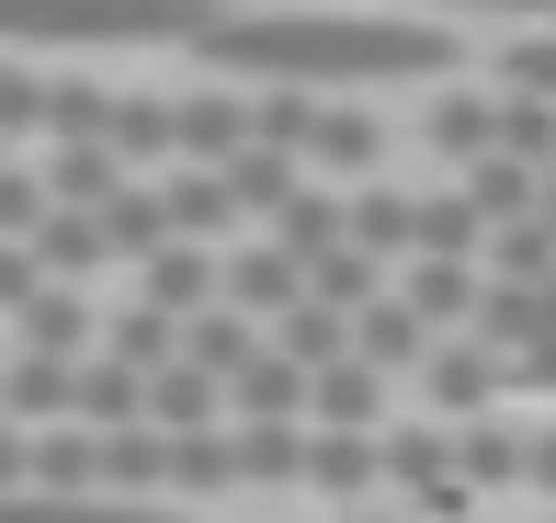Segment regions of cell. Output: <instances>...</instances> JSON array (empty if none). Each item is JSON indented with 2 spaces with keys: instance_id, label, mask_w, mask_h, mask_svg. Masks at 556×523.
<instances>
[{
  "instance_id": "cell-1",
  "label": "cell",
  "mask_w": 556,
  "mask_h": 523,
  "mask_svg": "<svg viewBox=\"0 0 556 523\" xmlns=\"http://www.w3.org/2000/svg\"><path fill=\"white\" fill-rule=\"evenodd\" d=\"M193 58L227 80H295V91H387V80H443L454 23L409 12H216Z\"/></svg>"
},
{
  "instance_id": "cell-2",
  "label": "cell",
  "mask_w": 556,
  "mask_h": 523,
  "mask_svg": "<svg viewBox=\"0 0 556 523\" xmlns=\"http://www.w3.org/2000/svg\"><path fill=\"white\" fill-rule=\"evenodd\" d=\"M216 0H0L12 46H193Z\"/></svg>"
},
{
  "instance_id": "cell-3",
  "label": "cell",
  "mask_w": 556,
  "mask_h": 523,
  "mask_svg": "<svg viewBox=\"0 0 556 523\" xmlns=\"http://www.w3.org/2000/svg\"><path fill=\"white\" fill-rule=\"evenodd\" d=\"M420 398H432V421H489L500 410V387H511V353H500V341H443V353L432 364H420V376H409Z\"/></svg>"
},
{
  "instance_id": "cell-4",
  "label": "cell",
  "mask_w": 556,
  "mask_h": 523,
  "mask_svg": "<svg viewBox=\"0 0 556 523\" xmlns=\"http://www.w3.org/2000/svg\"><path fill=\"white\" fill-rule=\"evenodd\" d=\"M0 319H12V353H58V364L103 353V319H91L80 285H35L23 308H0Z\"/></svg>"
},
{
  "instance_id": "cell-5",
  "label": "cell",
  "mask_w": 556,
  "mask_h": 523,
  "mask_svg": "<svg viewBox=\"0 0 556 523\" xmlns=\"http://www.w3.org/2000/svg\"><path fill=\"white\" fill-rule=\"evenodd\" d=\"M420 148H432L443 171L500 160V91H432V103H420Z\"/></svg>"
},
{
  "instance_id": "cell-6",
  "label": "cell",
  "mask_w": 556,
  "mask_h": 523,
  "mask_svg": "<svg viewBox=\"0 0 556 523\" xmlns=\"http://www.w3.org/2000/svg\"><path fill=\"white\" fill-rule=\"evenodd\" d=\"M454 478H466V501L477 489H534V433H511V421H454Z\"/></svg>"
},
{
  "instance_id": "cell-7",
  "label": "cell",
  "mask_w": 556,
  "mask_h": 523,
  "mask_svg": "<svg viewBox=\"0 0 556 523\" xmlns=\"http://www.w3.org/2000/svg\"><path fill=\"white\" fill-rule=\"evenodd\" d=\"M170 126H182V160H239V148H262L250 91H170Z\"/></svg>"
},
{
  "instance_id": "cell-8",
  "label": "cell",
  "mask_w": 556,
  "mask_h": 523,
  "mask_svg": "<svg viewBox=\"0 0 556 523\" xmlns=\"http://www.w3.org/2000/svg\"><path fill=\"white\" fill-rule=\"evenodd\" d=\"M273 353V319H250V308H193L182 319V364H205V376H250V364Z\"/></svg>"
},
{
  "instance_id": "cell-9",
  "label": "cell",
  "mask_w": 556,
  "mask_h": 523,
  "mask_svg": "<svg viewBox=\"0 0 556 523\" xmlns=\"http://www.w3.org/2000/svg\"><path fill=\"white\" fill-rule=\"evenodd\" d=\"M68 421H91V433L148 421V376H137L125 353H80V364H68Z\"/></svg>"
},
{
  "instance_id": "cell-10",
  "label": "cell",
  "mask_w": 556,
  "mask_h": 523,
  "mask_svg": "<svg viewBox=\"0 0 556 523\" xmlns=\"http://www.w3.org/2000/svg\"><path fill=\"white\" fill-rule=\"evenodd\" d=\"M307 285H318V273L295 262L285 239H250V251H227V308H250V319H285Z\"/></svg>"
},
{
  "instance_id": "cell-11",
  "label": "cell",
  "mask_w": 556,
  "mask_h": 523,
  "mask_svg": "<svg viewBox=\"0 0 556 523\" xmlns=\"http://www.w3.org/2000/svg\"><path fill=\"white\" fill-rule=\"evenodd\" d=\"M352 251H375L387 273H409V262H420V194H397V183H352Z\"/></svg>"
},
{
  "instance_id": "cell-12",
  "label": "cell",
  "mask_w": 556,
  "mask_h": 523,
  "mask_svg": "<svg viewBox=\"0 0 556 523\" xmlns=\"http://www.w3.org/2000/svg\"><path fill=\"white\" fill-rule=\"evenodd\" d=\"M0 523H182V512L137 501V489H12Z\"/></svg>"
},
{
  "instance_id": "cell-13",
  "label": "cell",
  "mask_w": 556,
  "mask_h": 523,
  "mask_svg": "<svg viewBox=\"0 0 556 523\" xmlns=\"http://www.w3.org/2000/svg\"><path fill=\"white\" fill-rule=\"evenodd\" d=\"M432 353H443V331H432V319H420L397 285H387V296L364 308V364H375V376H420Z\"/></svg>"
},
{
  "instance_id": "cell-14",
  "label": "cell",
  "mask_w": 556,
  "mask_h": 523,
  "mask_svg": "<svg viewBox=\"0 0 556 523\" xmlns=\"http://www.w3.org/2000/svg\"><path fill=\"white\" fill-rule=\"evenodd\" d=\"M160 194H170V228H182V239H227V228H250L239 183H227L216 160H182V171H170Z\"/></svg>"
},
{
  "instance_id": "cell-15",
  "label": "cell",
  "mask_w": 556,
  "mask_h": 523,
  "mask_svg": "<svg viewBox=\"0 0 556 523\" xmlns=\"http://www.w3.org/2000/svg\"><path fill=\"white\" fill-rule=\"evenodd\" d=\"M262 239H285V251L318 273L330 251H352V194H318V183H307L295 206H273V216H262Z\"/></svg>"
},
{
  "instance_id": "cell-16",
  "label": "cell",
  "mask_w": 556,
  "mask_h": 523,
  "mask_svg": "<svg viewBox=\"0 0 556 523\" xmlns=\"http://www.w3.org/2000/svg\"><path fill=\"white\" fill-rule=\"evenodd\" d=\"M170 239H182V228H170V194H160V183H125L114 206H103V251H114L125 273H148Z\"/></svg>"
},
{
  "instance_id": "cell-17",
  "label": "cell",
  "mask_w": 556,
  "mask_h": 523,
  "mask_svg": "<svg viewBox=\"0 0 556 523\" xmlns=\"http://www.w3.org/2000/svg\"><path fill=\"white\" fill-rule=\"evenodd\" d=\"M318 421H239V489H307Z\"/></svg>"
},
{
  "instance_id": "cell-18",
  "label": "cell",
  "mask_w": 556,
  "mask_h": 523,
  "mask_svg": "<svg viewBox=\"0 0 556 523\" xmlns=\"http://www.w3.org/2000/svg\"><path fill=\"white\" fill-rule=\"evenodd\" d=\"M125 171H137V160L103 148V137H58V148H46V194H58V206H114Z\"/></svg>"
},
{
  "instance_id": "cell-19",
  "label": "cell",
  "mask_w": 556,
  "mask_h": 523,
  "mask_svg": "<svg viewBox=\"0 0 556 523\" xmlns=\"http://www.w3.org/2000/svg\"><path fill=\"white\" fill-rule=\"evenodd\" d=\"M307 398H318V376L285 353V341H273L250 376H227V410H239V421H307Z\"/></svg>"
},
{
  "instance_id": "cell-20",
  "label": "cell",
  "mask_w": 556,
  "mask_h": 523,
  "mask_svg": "<svg viewBox=\"0 0 556 523\" xmlns=\"http://www.w3.org/2000/svg\"><path fill=\"white\" fill-rule=\"evenodd\" d=\"M160 489H239V421L160 433Z\"/></svg>"
},
{
  "instance_id": "cell-21",
  "label": "cell",
  "mask_w": 556,
  "mask_h": 523,
  "mask_svg": "<svg viewBox=\"0 0 556 523\" xmlns=\"http://www.w3.org/2000/svg\"><path fill=\"white\" fill-rule=\"evenodd\" d=\"M137 296H160V308H216V296H227V262H216V239H170V251L160 262H148L137 273Z\"/></svg>"
},
{
  "instance_id": "cell-22",
  "label": "cell",
  "mask_w": 556,
  "mask_h": 523,
  "mask_svg": "<svg viewBox=\"0 0 556 523\" xmlns=\"http://www.w3.org/2000/svg\"><path fill=\"white\" fill-rule=\"evenodd\" d=\"M103 353H125L137 376H160V364H182V308H160V296H125L103 319Z\"/></svg>"
},
{
  "instance_id": "cell-23",
  "label": "cell",
  "mask_w": 556,
  "mask_h": 523,
  "mask_svg": "<svg viewBox=\"0 0 556 523\" xmlns=\"http://www.w3.org/2000/svg\"><path fill=\"white\" fill-rule=\"evenodd\" d=\"M387 387H397V376H375V364L352 353V364H330V376H318L307 421H330V433H387Z\"/></svg>"
},
{
  "instance_id": "cell-24",
  "label": "cell",
  "mask_w": 556,
  "mask_h": 523,
  "mask_svg": "<svg viewBox=\"0 0 556 523\" xmlns=\"http://www.w3.org/2000/svg\"><path fill=\"white\" fill-rule=\"evenodd\" d=\"M103 148H125V160H182V126H170V91H114L103 103Z\"/></svg>"
},
{
  "instance_id": "cell-25",
  "label": "cell",
  "mask_w": 556,
  "mask_h": 523,
  "mask_svg": "<svg viewBox=\"0 0 556 523\" xmlns=\"http://www.w3.org/2000/svg\"><path fill=\"white\" fill-rule=\"evenodd\" d=\"M307 489H387V433H330L318 421V444H307Z\"/></svg>"
},
{
  "instance_id": "cell-26",
  "label": "cell",
  "mask_w": 556,
  "mask_h": 523,
  "mask_svg": "<svg viewBox=\"0 0 556 523\" xmlns=\"http://www.w3.org/2000/svg\"><path fill=\"white\" fill-rule=\"evenodd\" d=\"M148 421H160V433H205V421H227V376H205V364H160V376H148Z\"/></svg>"
},
{
  "instance_id": "cell-27",
  "label": "cell",
  "mask_w": 556,
  "mask_h": 523,
  "mask_svg": "<svg viewBox=\"0 0 556 523\" xmlns=\"http://www.w3.org/2000/svg\"><path fill=\"white\" fill-rule=\"evenodd\" d=\"M0 398H12V433H46V421H68V364L58 353H12L0 364Z\"/></svg>"
},
{
  "instance_id": "cell-28",
  "label": "cell",
  "mask_w": 556,
  "mask_h": 523,
  "mask_svg": "<svg viewBox=\"0 0 556 523\" xmlns=\"http://www.w3.org/2000/svg\"><path fill=\"white\" fill-rule=\"evenodd\" d=\"M375 160H387V114H364V103H330L318 171H330V183H375Z\"/></svg>"
},
{
  "instance_id": "cell-29",
  "label": "cell",
  "mask_w": 556,
  "mask_h": 523,
  "mask_svg": "<svg viewBox=\"0 0 556 523\" xmlns=\"http://www.w3.org/2000/svg\"><path fill=\"white\" fill-rule=\"evenodd\" d=\"M46 91H58V80L35 69V46H12V58H0V137H12V148L46 137Z\"/></svg>"
},
{
  "instance_id": "cell-30",
  "label": "cell",
  "mask_w": 556,
  "mask_h": 523,
  "mask_svg": "<svg viewBox=\"0 0 556 523\" xmlns=\"http://www.w3.org/2000/svg\"><path fill=\"white\" fill-rule=\"evenodd\" d=\"M489 273H511V285H545L556 273V216L534 206V216H511V228L489 239Z\"/></svg>"
},
{
  "instance_id": "cell-31",
  "label": "cell",
  "mask_w": 556,
  "mask_h": 523,
  "mask_svg": "<svg viewBox=\"0 0 556 523\" xmlns=\"http://www.w3.org/2000/svg\"><path fill=\"white\" fill-rule=\"evenodd\" d=\"M500 80H522V91H556V35H522L511 58H500Z\"/></svg>"
},
{
  "instance_id": "cell-32",
  "label": "cell",
  "mask_w": 556,
  "mask_h": 523,
  "mask_svg": "<svg viewBox=\"0 0 556 523\" xmlns=\"http://www.w3.org/2000/svg\"><path fill=\"white\" fill-rule=\"evenodd\" d=\"M432 12H489V23H556V0H432Z\"/></svg>"
},
{
  "instance_id": "cell-33",
  "label": "cell",
  "mask_w": 556,
  "mask_h": 523,
  "mask_svg": "<svg viewBox=\"0 0 556 523\" xmlns=\"http://www.w3.org/2000/svg\"><path fill=\"white\" fill-rule=\"evenodd\" d=\"M534 489H545V501H556V421H545V433H534Z\"/></svg>"
}]
</instances>
